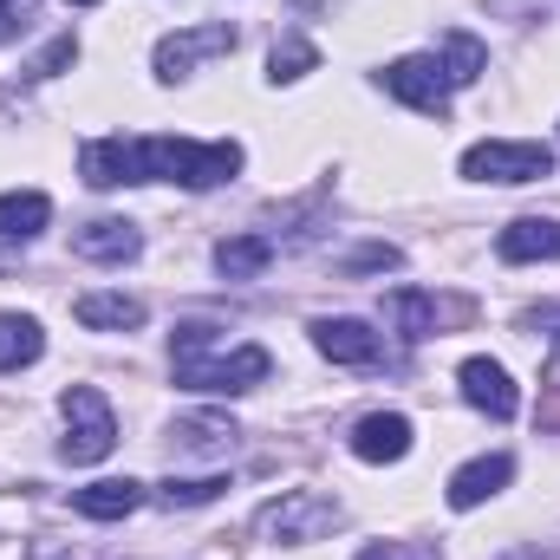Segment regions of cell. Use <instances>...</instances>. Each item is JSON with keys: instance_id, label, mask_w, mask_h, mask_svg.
I'll return each instance as SVG.
<instances>
[{"instance_id": "5b68a950", "label": "cell", "mask_w": 560, "mask_h": 560, "mask_svg": "<svg viewBox=\"0 0 560 560\" xmlns=\"http://www.w3.org/2000/svg\"><path fill=\"white\" fill-rule=\"evenodd\" d=\"M463 176L469 183H541V176H555V150L548 143H469L463 150Z\"/></svg>"}, {"instance_id": "9a60e30c", "label": "cell", "mask_w": 560, "mask_h": 560, "mask_svg": "<svg viewBox=\"0 0 560 560\" xmlns=\"http://www.w3.org/2000/svg\"><path fill=\"white\" fill-rule=\"evenodd\" d=\"M138 502H143V482H131V476H112V482L72 489V509H79L85 522H125Z\"/></svg>"}, {"instance_id": "7402d4cb", "label": "cell", "mask_w": 560, "mask_h": 560, "mask_svg": "<svg viewBox=\"0 0 560 560\" xmlns=\"http://www.w3.org/2000/svg\"><path fill=\"white\" fill-rule=\"evenodd\" d=\"M229 489V476H170L156 495L170 502V509H202V502H215Z\"/></svg>"}, {"instance_id": "52a82bcc", "label": "cell", "mask_w": 560, "mask_h": 560, "mask_svg": "<svg viewBox=\"0 0 560 560\" xmlns=\"http://www.w3.org/2000/svg\"><path fill=\"white\" fill-rule=\"evenodd\" d=\"M385 92L392 98H405L411 112H430V118H443L450 112V79H443V66H436V52H411V59H398V66H385Z\"/></svg>"}, {"instance_id": "484cf974", "label": "cell", "mask_w": 560, "mask_h": 560, "mask_svg": "<svg viewBox=\"0 0 560 560\" xmlns=\"http://www.w3.org/2000/svg\"><path fill=\"white\" fill-rule=\"evenodd\" d=\"M359 560H436V548H411V541H385V548H365Z\"/></svg>"}, {"instance_id": "4fadbf2b", "label": "cell", "mask_w": 560, "mask_h": 560, "mask_svg": "<svg viewBox=\"0 0 560 560\" xmlns=\"http://www.w3.org/2000/svg\"><path fill=\"white\" fill-rule=\"evenodd\" d=\"M138 248H143V235L125 215H98V222L72 229V255H85V261H131Z\"/></svg>"}, {"instance_id": "4316f807", "label": "cell", "mask_w": 560, "mask_h": 560, "mask_svg": "<svg viewBox=\"0 0 560 560\" xmlns=\"http://www.w3.org/2000/svg\"><path fill=\"white\" fill-rule=\"evenodd\" d=\"M72 7H98V0H72Z\"/></svg>"}, {"instance_id": "44dd1931", "label": "cell", "mask_w": 560, "mask_h": 560, "mask_svg": "<svg viewBox=\"0 0 560 560\" xmlns=\"http://www.w3.org/2000/svg\"><path fill=\"white\" fill-rule=\"evenodd\" d=\"M436 66H443V79H450V85H476V79L489 72V52H482V39H469V33H450Z\"/></svg>"}, {"instance_id": "d4e9b609", "label": "cell", "mask_w": 560, "mask_h": 560, "mask_svg": "<svg viewBox=\"0 0 560 560\" xmlns=\"http://www.w3.org/2000/svg\"><path fill=\"white\" fill-rule=\"evenodd\" d=\"M33 13H39V0H0V39L26 33V26H33Z\"/></svg>"}, {"instance_id": "6da1fadb", "label": "cell", "mask_w": 560, "mask_h": 560, "mask_svg": "<svg viewBox=\"0 0 560 560\" xmlns=\"http://www.w3.org/2000/svg\"><path fill=\"white\" fill-rule=\"evenodd\" d=\"M170 372H176L183 392L235 398V392H255V385L275 372V359H268V346H255V339L229 346L222 326L189 319V326H176V339H170Z\"/></svg>"}, {"instance_id": "8992f818", "label": "cell", "mask_w": 560, "mask_h": 560, "mask_svg": "<svg viewBox=\"0 0 560 560\" xmlns=\"http://www.w3.org/2000/svg\"><path fill=\"white\" fill-rule=\"evenodd\" d=\"M235 26L229 20H209V26H189V33H170V39H156V79L163 85H176V79H189L202 59H222V52H235Z\"/></svg>"}, {"instance_id": "9c48e42d", "label": "cell", "mask_w": 560, "mask_h": 560, "mask_svg": "<svg viewBox=\"0 0 560 560\" xmlns=\"http://www.w3.org/2000/svg\"><path fill=\"white\" fill-rule=\"evenodd\" d=\"M313 346L332 365H378L385 359V332H372L365 319H319L313 326Z\"/></svg>"}, {"instance_id": "3957f363", "label": "cell", "mask_w": 560, "mask_h": 560, "mask_svg": "<svg viewBox=\"0 0 560 560\" xmlns=\"http://www.w3.org/2000/svg\"><path fill=\"white\" fill-rule=\"evenodd\" d=\"M346 522V509L332 502V495H319V489H287L280 502H268L261 515H255V528L280 541V548H306V541H326L332 528Z\"/></svg>"}, {"instance_id": "30bf717a", "label": "cell", "mask_w": 560, "mask_h": 560, "mask_svg": "<svg viewBox=\"0 0 560 560\" xmlns=\"http://www.w3.org/2000/svg\"><path fill=\"white\" fill-rule=\"evenodd\" d=\"M352 456L359 463H405L411 456V418L398 411H372L352 423Z\"/></svg>"}, {"instance_id": "603a6c76", "label": "cell", "mask_w": 560, "mask_h": 560, "mask_svg": "<svg viewBox=\"0 0 560 560\" xmlns=\"http://www.w3.org/2000/svg\"><path fill=\"white\" fill-rule=\"evenodd\" d=\"M313 59H319V52H313L306 39H287V46H275L268 72H275V79H300V72H313Z\"/></svg>"}, {"instance_id": "d6986e66", "label": "cell", "mask_w": 560, "mask_h": 560, "mask_svg": "<svg viewBox=\"0 0 560 560\" xmlns=\"http://www.w3.org/2000/svg\"><path fill=\"white\" fill-rule=\"evenodd\" d=\"M46 352V332H39V319H26V313H0V372H20V365H33Z\"/></svg>"}, {"instance_id": "8fae6325", "label": "cell", "mask_w": 560, "mask_h": 560, "mask_svg": "<svg viewBox=\"0 0 560 560\" xmlns=\"http://www.w3.org/2000/svg\"><path fill=\"white\" fill-rule=\"evenodd\" d=\"M515 476V456H476L450 476V509H482L489 495H502Z\"/></svg>"}, {"instance_id": "ac0fdd59", "label": "cell", "mask_w": 560, "mask_h": 560, "mask_svg": "<svg viewBox=\"0 0 560 560\" xmlns=\"http://www.w3.org/2000/svg\"><path fill=\"white\" fill-rule=\"evenodd\" d=\"M385 319L405 332V339H430L436 326H443V306H436V293H418V287H398L392 300H385Z\"/></svg>"}, {"instance_id": "2e32d148", "label": "cell", "mask_w": 560, "mask_h": 560, "mask_svg": "<svg viewBox=\"0 0 560 560\" xmlns=\"http://www.w3.org/2000/svg\"><path fill=\"white\" fill-rule=\"evenodd\" d=\"M46 222H52V202H46L39 189H7V196H0V248L33 242Z\"/></svg>"}, {"instance_id": "cb8c5ba5", "label": "cell", "mask_w": 560, "mask_h": 560, "mask_svg": "<svg viewBox=\"0 0 560 560\" xmlns=\"http://www.w3.org/2000/svg\"><path fill=\"white\" fill-rule=\"evenodd\" d=\"M72 59H79V39H72V33H59V39H52V46L26 66V79H52V72H66Z\"/></svg>"}, {"instance_id": "7a4b0ae2", "label": "cell", "mask_w": 560, "mask_h": 560, "mask_svg": "<svg viewBox=\"0 0 560 560\" xmlns=\"http://www.w3.org/2000/svg\"><path fill=\"white\" fill-rule=\"evenodd\" d=\"M138 150V183H183V189H215L242 170V143H189V138H131Z\"/></svg>"}, {"instance_id": "5bb4252c", "label": "cell", "mask_w": 560, "mask_h": 560, "mask_svg": "<svg viewBox=\"0 0 560 560\" xmlns=\"http://www.w3.org/2000/svg\"><path fill=\"white\" fill-rule=\"evenodd\" d=\"M495 255L502 261H560V222L548 215H522L495 235Z\"/></svg>"}, {"instance_id": "ffe728a7", "label": "cell", "mask_w": 560, "mask_h": 560, "mask_svg": "<svg viewBox=\"0 0 560 560\" xmlns=\"http://www.w3.org/2000/svg\"><path fill=\"white\" fill-rule=\"evenodd\" d=\"M268 261H275V242H268V235H229V242L215 248V268H222L229 280L268 275Z\"/></svg>"}, {"instance_id": "7c38bea8", "label": "cell", "mask_w": 560, "mask_h": 560, "mask_svg": "<svg viewBox=\"0 0 560 560\" xmlns=\"http://www.w3.org/2000/svg\"><path fill=\"white\" fill-rule=\"evenodd\" d=\"M79 170L92 189H125V183H138V150H131V138H92L79 150Z\"/></svg>"}, {"instance_id": "277c9868", "label": "cell", "mask_w": 560, "mask_h": 560, "mask_svg": "<svg viewBox=\"0 0 560 560\" xmlns=\"http://www.w3.org/2000/svg\"><path fill=\"white\" fill-rule=\"evenodd\" d=\"M59 411H66V443H59L66 463H105V456H112L118 418H112V405H105L98 385H66Z\"/></svg>"}, {"instance_id": "ba28073f", "label": "cell", "mask_w": 560, "mask_h": 560, "mask_svg": "<svg viewBox=\"0 0 560 560\" xmlns=\"http://www.w3.org/2000/svg\"><path fill=\"white\" fill-rule=\"evenodd\" d=\"M456 385H463V398H469L476 411H489L495 423H509L515 411H522V392H515V378H509L495 359H463Z\"/></svg>"}, {"instance_id": "e0dca14e", "label": "cell", "mask_w": 560, "mask_h": 560, "mask_svg": "<svg viewBox=\"0 0 560 560\" xmlns=\"http://www.w3.org/2000/svg\"><path fill=\"white\" fill-rule=\"evenodd\" d=\"M72 313L92 332H138L143 326V300H131V293H79Z\"/></svg>"}]
</instances>
